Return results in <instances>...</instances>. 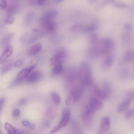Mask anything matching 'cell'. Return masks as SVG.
<instances>
[{"instance_id":"1","label":"cell","mask_w":134,"mask_h":134,"mask_svg":"<svg viewBox=\"0 0 134 134\" xmlns=\"http://www.w3.org/2000/svg\"><path fill=\"white\" fill-rule=\"evenodd\" d=\"M80 69L79 76L82 85L85 87L90 85L92 83L93 79L89 64L86 62H83Z\"/></svg>"},{"instance_id":"2","label":"cell","mask_w":134,"mask_h":134,"mask_svg":"<svg viewBox=\"0 0 134 134\" xmlns=\"http://www.w3.org/2000/svg\"><path fill=\"white\" fill-rule=\"evenodd\" d=\"M98 46L102 55H104L111 53L115 47V43L111 38L108 37L99 40Z\"/></svg>"},{"instance_id":"3","label":"cell","mask_w":134,"mask_h":134,"mask_svg":"<svg viewBox=\"0 0 134 134\" xmlns=\"http://www.w3.org/2000/svg\"><path fill=\"white\" fill-rule=\"evenodd\" d=\"M83 89L81 86L76 87L71 91L65 101L67 105H72L77 101L82 94Z\"/></svg>"},{"instance_id":"4","label":"cell","mask_w":134,"mask_h":134,"mask_svg":"<svg viewBox=\"0 0 134 134\" xmlns=\"http://www.w3.org/2000/svg\"><path fill=\"white\" fill-rule=\"evenodd\" d=\"M70 119L69 110L66 109L63 111L61 119L58 124L50 131V133H55L65 127Z\"/></svg>"},{"instance_id":"5","label":"cell","mask_w":134,"mask_h":134,"mask_svg":"<svg viewBox=\"0 0 134 134\" xmlns=\"http://www.w3.org/2000/svg\"><path fill=\"white\" fill-rule=\"evenodd\" d=\"M96 111L88 105L85 108L82 113V119L83 123L86 127H89L91 125Z\"/></svg>"},{"instance_id":"6","label":"cell","mask_w":134,"mask_h":134,"mask_svg":"<svg viewBox=\"0 0 134 134\" xmlns=\"http://www.w3.org/2000/svg\"><path fill=\"white\" fill-rule=\"evenodd\" d=\"M66 53L64 50H60L57 52L49 60V64L51 66L57 64H62L65 61Z\"/></svg>"},{"instance_id":"7","label":"cell","mask_w":134,"mask_h":134,"mask_svg":"<svg viewBox=\"0 0 134 134\" xmlns=\"http://www.w3.org/2000/svg\"><path fill=\"white\" fill-rule=\"evenodd\" d=\"M102 55L98 44L96 46H91L87 53V58L92 60H95Z\"/></svg>"},{"instance_id":"8","label":"cell","mask_w":134,"mask_h":134,"mask_svg":"<svg viewBox=\"0 0 134 134\" xmlns=\"http://www.w3.org/2000/svg\"><path fill=\"white\" fill-rule=\"evenodd\" d=\"M42 77V73L36 70L31 72L26 77V81L29 83H36L40 81Z\"/></svg>"},{"instance_id":"9","label":"cell","mask_w":134,"mask_h":134,"mask_svg":"<svg viewBox=\"0 0 134 134\" xmlns=\"http://www.w3.org/2000/svg\"><path fill=\"white\" fill-rule=\"evenodd\" d=\"M101 64L102 68L104 70H108L111 67L114 60L113 55L111 53L104 55Z\"/></svg>"},{"instance_id":"10","label":"cell","mask_w":134,"mask_h":134,"mask_svg":"<svg viewBox=\"0 0 134 134\" xmlns=\"http://www.w3.org/2000/svg\"><path fill=\"white\" fill-rule=\"evenodd\" d=\"M13 51L12 47L9 45L7 46L0 55V63H3L12 54Z\"/></svg>"},{"instance_id":"11","label":"cell","mask_w":134,"mask_h":134,"mask_svg":"<svg viewBox=\"0 0 134 134\" xmlns=\"http://www.w3.org/2000/svg\"><path fill=\"white\" fill-rule=\"evenodd\" d=\"M88 105L96 111L102 109L103 104L99 99L95 97L91 96L89 99Z\"/></svg>"},{"instance_id":"12","label":"cell","mask_w":134,"mask_h":134,"mask_svg":"<svg viewBox=\"0 0 134 134\" xmlns=\"http://www.w3.org/2000/svg\"><path fill=\"white\" fill-rule=\"evenodd\" d=\"M110 126V120L108 116L103 117L102 119L100 126V131L102 132H105L109 130Z\"/></svg>"},{"instance_id":"13","label":"cell","mask_w":134,"mask_h":134,"mask_svg":"<svg viewBox=\"0 0 134 134\" xmlns=\"http://www.w3.org/2000/svg\"><path fill=\"white\" fill-rule=\"evenodd\" d=\"M36 66L35 64L22 70L18 73L16 80L20 81L26 77L34 69Z\"/></svg>"},{"instance_id":"14","label":"cell","mask_w":134,"mask_h":134,"mask_svg":"<svg viewBox=\"0 0 134 134\" xmlns=\"http://www.w3.org/2000/svg\"><path fill=\"white\" fill-rule=\"evenodd\" d=\"M59 12L56 9H52L48 11L42 18V21H49L53 20L58 14Z\"/></svg>"},{"instance_id":"15","label":"cell","mask_w":134,"mask_h":134,"mask_svg":"<svg viewBox=\"0 0 134 134\" xmlns=\"http://www.w3.org/2000/svg\"><path fill=\"white\" fill-rule=\"evenodd\" d=\"M41 25L44 30L49 32L54 30L57 27V23L53 21L46 22L42 21Z\"/></svg>"},{"instance_id":"16","label":"cell","mask_w":134,"mask_h":134,"mask_svg":"<svg viewBox=\"0 0 134 134\" xmlns=\"http://www.w3.org/2000/svg\"><path fill=\"white\" fill-rule=\"evenodd\" d=\"M42 47V45L40 43L34 44L28 48L26 51V54L29 56L34 55L41 51Z\"/></svg>"},{"instance_id":"17","label":"cell","mask_w":134,"mask_h":134,"mask_svg":"<svg viewBox=\"0 0 134 134\" xmlns=\"http://www.w3.org/2000/svg\"><path fill=\"white\" fill-rule=\"evenodd\" d=\"M134 53L132 49H129L125 53L124 56V61L126 63H129L132 61L134 59Z\"/></svg>"},{"instance_id":"18","label":"cell","mask_w":134,"mask_h":134,"mask_svg":"<svg viewBox=\"0 0 134 134\" xmlns=\"http://www.w3.org/2000/svg\"><path fill=\"white\" fill-rule=\"evenodd\" d=\"M131 100L129 99H126L121 103L118 106L117 111L119 113H122L128 108Z\"/></svg>"},{"instance_id":"19","label":"cell","mask_w":134,"mask_h":134,"mask_svg":"<svg viewBox=\"0 0 134 134\" xmlns=\"http://www.w3.org/2000/svg\"><path fill=\"white\" fill-rule=\"evenodd\" d=\"M103 91L105 94L107 99L108 98L111 94V88L110 84L108 81H105L102 84Z\"/></svg>"},{"instance_id":"20","label":"cell","mask_w":134,"mask_h":134,"mask_svg":"<svg viewBox=\"0 0 134 134\" xmlns=\"http://www.w3.org/2000/svg\"><path fill=\"white\" fill-rule=\"evenodd\" d=\"M93 91L96 96L101 99H107L106 96L102 89H100L97 85L94 86L93 89Z\"/></svg>"},{"instance_id":"21","label":"cell","mask_w":134,"mask_h":134,"mask_svg":"<svg viewBox=\"0 0 134 134\" xmlns=\"http://www.w3.org/2000/svg\"><path fill=\"white\" fill-rule=\"evenodd\" d=\"M11 61L6 62L2 67L1 70V75H4L12 68L13 64Z\"/></svg>"},{"instance_id":"22","label":"cell","mask_w":134,"mask_h":134,"mask_svg":"<svg viewBox=\"0 0 134 134\" xmlns=\"http://www.w3.org/2000/svg\"><path fill=\"white\" fill-rule=\"evenodd\" d=\"M85 26L81 24H76L72 26L71 30L74 32H84Z\"/></svg>"},{"instance_id":"23","label":"cell","mask_w":134,"mask_h":134,"mask_svg":"<svg viewBox=\"0 0 134 134\" xmlns=\"http://www.w3.org/2000/svg\"><path fill=\"white\" fill-rule=\"evenodd\" d=\"M99 39L98 35L96 33L91 34L89 37V43L91 46H95L98 43Z\"/></svg>"},{"instance_id":"24","label":"cell","mask_w":134,"mask_h":134,"mask_svg":"<svg viewBox=\"0 0 134 134\" xmlns=\"http://www.w3.org/2000/svg\"><path fill=\"white\" fill-rule=\"evenodd\" d=\"M50 96L53 102L55 104L58 105L60 103L61 98L57 93L54 91L52 92L51 93Z\"/></svg>"},{"instance_id":"25","label":"cell","mask_w":134,"mask_h":134,"mask_svg":"<svg viewBox=\"0 0 134 134\" xmlns=\"http://www.w3.org/2000/svg\"><path fill=\"white\" fill-rule=\"evenodd\" d=\"M62 69V64H57L53 66L51 74L54 76L58 75L61 72Z\"/></svg>"},{"instance_id":"26","label":"cell","mask_w":134,"mask_h":134,"mask_svg":"<svg viewBox=\"0 0 134 134\" xmlns=\"http://www.w3.org/2000/svg\"><path fill=\"white\" fill-rule=\"evenodd\" d=\"M4 128L8 133L10 134H16V129L8 123H6L4 125Z\"/></svg>"},{"instance_id":"27","label":"cell","mask_w":134,"mask_h":134,"mask_svg":"<svg viewBox=\"0 0 134 134\" xmlns=\"http://www.w3.org/2000/svg\"><path fill=\"white\" fill-rule=\"evenodd\" d=\"M112 5L115 8H119L127 9L129 7V6L127 4L119 1L113 2Z\"/></svg>"},{"instance_id":"28","label":"cell","mask_w":134,"mask_h":134,"mask_svg":"<svg viewBox=\"0 0 134 134\" xmlns=\"http://www.w3.org/2000/svg\"><path fill=\"white\" fill-rule=\"evenodd\" d=\"M114 1V0H102L97 5L96 9L97 10H99L108 4L113 2Z\"/></svg>"},{"instance_id":"29","label":"cell","mask_w":134,"mask_h":134,"mask_svg":"<svg viewBox=\"0 0 134 134\" xmlns=\"http://www.w3.org/2000/svg\"><path fill=\"white\" fill-rule=\"evenodd\" d=\"M97 26L96 24H92L85 26L84 32H88L94 31L97 29Z\"/></svg>"},{"instance_id":"30","label":"cell","mask_w":134,"mask_h":134,"mask_svg":"<svg viewBox=\"0 0 134 134\" xmlns=\"http://www.w3.org/2000/svg\"><path fill=\"white\" fill-rule=\"evenodd\" d=\"M15 21V19L13 16L11 15H9L5 20V23L8 25L13 24Z\"/></svg>"},{"instance_id":"31","label":"cell","mask_w":134,"mask_h":134,"mask_svg":"<svg viewBox=\"0 0 134 134\" xmlns=\"http://www.w3.org/2000/svg\"><path fill=\"white\" fill-rule=\"evenodd\" d=\"M46 115L48 118L51 119L53 118L54 116L53 110L50 108L47 109L46 111Z\"/></svg>"},{"instance_id":"32","label":"cell","mask_w":134,"mask_h":134,"mask_svg":"<svg viewBox=\"0 0 134 134\" xmlns=\"http://www.w3.org/2000/svg\"><path fill=\"white\" fill-rule=\"evenodd\" d=\"M134 114L133 109H132L129 110L125 115V118L127 119H130L133 117Z\"/></svg>"},{"instance_id":"33","label":"cell","mask_w":134,"mask_h":134,"mask_svg":"<svg viewBox=\"0 0 134 134\" xmlns=\"http://www.w3.org/2000/svg\"><path fill=\"white\" fill-rule=\"evenodd\" d=\"M122 38L123 41L125 42V43L127 42V43L130 42L132 39L130 36L127 34H124Z\"/></svg>"},{"instance_id":"34","label":"cell","mask_w":134,"mask_h":134,"mask_svg":"<svg viewBox=\"0 0 134 134\" xmlns=\"http://www.w3.org/2000/svg\"><path fill=\"white\" fill-rule=\"evenodd\" d=\"M127 96L130 100H133L134 98V91L132 90L128 91L126 94Z\"/></svg>"},{"instance_id":"35","label":"cell","mask_w":134,"mask_h":134,"mask_svg":"<svg viewBox=\"0 0 134 134\" xmlns=\"http://www.w3.org/2000/svg\"><path fill=\"white\" fill-rule=\"evenodd\" d=\"M24 63V60L23 59H20L15 62L13 64V65L16 67H18L23 64Z\"/></svg>"},{"instance_id":"36","label":"cell","mask_w":134,"mask_h":134,"mask_svg":"<svg viewBox=\"0 0 134 134\" xmlns=\"http://www.w3.org/2000/svg\"><path fill=\"white\" fill-rule=\"evenodd\" d=\"M7 6V2L6 0H2L0 3V8L2 9H5Z\"/></svg>"},{"instance_id":"37","label":"cell","mask_w":134,"mask_h":134,"mask_svg":"<svg viewBox=\"0 0 134 134\" xmlns=\"http://www.w3.org/2000/svg\"><path fill=\"white\" fill-rule=\"evenodd\" d=\"M5 102V99L4 97L0 98V115L2 113Z\"/></svg>"},{"instance_id":"38","label":"cell","mask_w":134,"mask_h":134,"mask_svg":"<svg viewBox=\"0 0 134 134\" xmlns=\"http://www.w3.org/2000/svg\"><path fill=\"white\" fill-rule=\"evenodd\" d=\"M132 28V25L130 23H127L125 24L124 26V29L127 31L130 30Z\"/></svg>"},{"instance_id":"39","label":"cell","mask_w":134,"mask_h":134,"mask_svg":"<svg viewBox=\"0 0 134 134\" xmlns=\"http://www.w3.org/2000/svg\"><path fill=\"white\" fill-rule=\"evenodd\" d=\"M20 112L19 110L18 109L14 110L12 113L14 117H17L19 115Z\"/></svg>"},{"instance_id":"40","label":"cell","mask_w":134,"mask_h":134,"mask_svg":"<svg viewBox=\"0 0 134 134\" xmlns=\"http://www.w3.org/2000/svg\"><path fill=\"white\" fill-rule=\"evenodd\" d=\"M27 102V100L24 98H21L18 102L19 104L20 105H23L25 104Z\"/></svg>"},{"instance_id":"41","label":"cell","mask_w":134,"mask_h":134,"mask_svg":"<svg viewBox=\"0 0 134 134\" xmlns=\"http://www.w3.org/2000/svg\"><path fill=\"white\" fill-rule=\"evenodd\" d=\"M43 124L44 126L46 127H49L50 125V122L47 120H44L43 121Z\"/></svg>"},{"instance_id":"42","label":"cell","mask_w":134,"mask_h":134,"mask_svg":"<svg viewBox=\"0 0 134 134\" xmlns=\"http://www.w3.org/2000/svg\"><path fill=\"white\" fill-rule=\"evenodd\" d=\"M22 124L25 126H29L30 125V123L29 121L26 120L23 121L22 122Z\"/></svg>"},{"instance_id":"43","label":"cell","mask_w":134,"mask_h":134,"mask_svg":"<svg viewBox=\"0 0 134 134\" xmlns=\"http://www.w3.org/2000/svg\"><path fill=\"white\" fill-rule=\"evenodd\" d=\"M47 0H37V3L39 5L43 4Z\"/></svg>"},{"instance_id":"44","label":"cell","mask_w":134,"mask_h":134,"mask_svg":"<svg viewBox=\"0 0 134 134\" xmlns=\"http://www.w3.org/2000/svg\"><path fill=\"white\" fill-rule=\"evenodd\" d=\"M25 131L22 130L16 129V134H23L24 133Z\"/></svg>"},{"instance_id":"45","label":"cell","mask_w":134,"mask_h":134,"mask_svg":"<svg viewBox=\"0 0 134 134\" xmlns=\"http://www.w3.org/2000/svg\"><path fill=\"white\" fill-rule=\"evenodd\" d=\"M88 2L91 4H94L98 0H87Z\"/></svg>"},{"instance_id":"46","label":"cell","mask_w":134,"mask_h":134,"mask_svg":"<svg viewBox=\"0 0 134 134\" xmlns=\"http://www.w3.org/2000/svg\"><path fill=\"white\" fill-rule=\"evenodd\" d=\"M30 129L32 130H34L35 127V125L34 124H32L29 125Z\"/></svg>"},{"instance_id":"47","label":"cell","mask_w":134,"mask_h":134,"mask_svg":"<svg viewBox=\"0 0 134 134\" xmlns=\"http://www.w3.org/2000/svg\"><path fill=\"white\" fill-rule=\"evenodd\" d=\"M63 0H55V2L57 3H59L62 2Z\"/></svg>"},{"instance_id":"48","label":"cell","mask_w":134,"mask_h":134,"mask_svg":"<svg viewBox=\"0 0 134 134\" xmlns=\"http://www.w3.org/2000/svg\"><path fill=\"white\" fill-rule=\"evenodd\" d=\"M2 132L0 130V134H2Z\"/></svg>"}]
</instances>
